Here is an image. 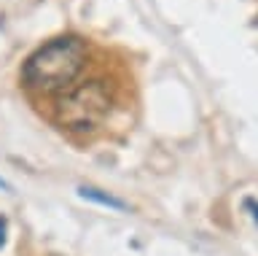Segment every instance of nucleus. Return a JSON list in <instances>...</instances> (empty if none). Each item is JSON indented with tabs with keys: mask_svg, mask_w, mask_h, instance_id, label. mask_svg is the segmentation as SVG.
<instances>
[{
	"mask_svg": "<svg viewBox=\"0 0 258 256\" xmlns=\"http://www.w3.org/2000/svg\"><path fill=\"white\" fill-rule=\"evenodd\" d=\"M89 60L86 43L78 35H59L38 46L22 65V84L35 94L59 97L84 73Z\"/></svg>",
	"mask_w": 258,
	"mask_h": 256,
	"instance_id": "1",
	"label": "nucleus"
},
{
	"mask_svg": "<svg viewBox=\"0 0 258 256\" xmlns=\"http://www.w3.org/2000/svg\"><path fill=\"white\" fill-rule=\"evenodd\" d=\"M113 111L110 86L100 78H89L84 84L70 86L54 100V122L70 135H94L108 122Z\"/></svg>",
	"mask_w": 258,
	"mask_h": 256,
	"instance_id": "2",
	"label": "nucleus"
},
{
	"mask_svg": "<svg viewBox=\"0 0 258 256\" xmlns=\"http://www.w3.org/2000/svg\"><path fill=\"white\" fill-rule=\"evenodd\" d=\"M78 194L84 197V199H89V202H94V205L113 208V211H126V202H124V199L113 197V194H108V191H102V189H94V186H81V189H78Z\"/></svg>",
	"mask_w": 258,
	"mask_h": 256,
	"instance_id": "3",
	"label": "nucleus"
},
{
	"mask_svg": "<svg viewBox=\"0 0 258 256\" xmlns=\"http://www.w3.org/2000/svg\"><path fill=\"white\" fill-rule=\"evenodd\" d=\"M6 240H8V219L0 216V248L6 245Z\"/></svg>",
	"mask_w": 258,
	"mask_h": 256,
	"instance_id": "4",
	"label": "nucleus"
},
{
	"mask_svg": "<svg viewBox=\"0 0 258 256\" xmlns=\"http://www.w3.org/2000/svg\"><path fill=\"white\" fill-rule=\"evenodd\" d=\"M247 211H250V219L258 224V202H255V199H250V202H247Z\"/></svg>",
	"mask_w": 258,
	"mask_h": 256,
	"instance_id": "5",
	"label": "nucleus"
},
{
	"mask_svg": "<svg viewBox=\"0 0 258 256\" xmlns=\"http://www.w3.org/2000/svg\"><path fill=\"white\" fill-rule=\"evenodd\" d=\"M255 25H258V17H255Z\"/></svg>",
	"mask_w": 258,
	"mask_h": 256,
	"instance_id": "6",
	"label": "nucleus"
}]
</instances>
